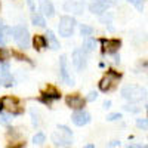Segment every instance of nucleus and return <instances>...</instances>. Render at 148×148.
Listing matches in <instances>:
<instances>
[{
	"label": "nucleus",
	"mask_w": 148,
	"mask_h": 148,
	"mask_svg": "<svg viewBox=\"0 0 148 148\" xmlns=\"http://www.w3.org/2000/svg\"><path fill=\"white\" fill-rule=\"evenodd\" d=\"M98 98V93L96 92H90L89 95H88V98H86V101H95Z\"/></svg>",
	"instance_id": "nucleus-29"
},
{
	"label": "nucleus",
	"mask_w": 148,
	"mask_h": 148,
	"mask_svg": "<svg viewBox=\"0 0 148 148\" xmlns=\"http://www.w3.org/2000/svg\"><path fill=\"white\" fill-rule=\"evenodd\" d=\"M110 105H111V102H110V101H105V102H104V108H108Z\"/></svg>",
	"instance_id": "nucleus-33"
},
{
	"label": "nucleus",
	"mask_w": 148,
	"mask_h": 148,
	"mask_svg": "<svg viewBox=\"0 0 148 148\" xmlns=\"http://www.w3.org/2000/svg\"><path fill=\"white\" fill-rule=\"evenodd\" d=\"M2 108H3V107H2V104H0V113H2Z\"/></svg>",
	"instance_id": "nucleus-37"
},
{
	"label": "nucleus",
	"mask_w": 148,
	"mask_h": 148,
	"mask_svg": "<svg viewBox=\"0 0 148 148\" xmlns=\"http://www.w3.org/2000/svg\"><path fill=\"white\" fill-rule=\"evenodd\" d=\"M121 119V114L120 113H111L107 116V120L108 121H114V120H120Z\"/></svg>",
	"instance_id": "nucleus-27"
},
{
	"label": "nucleus",
	"mask_w": 148,
	"mask_h": 148,
	"mask_svg": "<svg viewBox=\"0 0 148 148\" xmlns=\"http://www.w3.org/2000/svg\"><path fill=\"white\" fill-rule=\"evenodd\" d=\"M12 53H14L15 56H18V58H19L21 61H28V62H30V59H28L27 56H22V55H21V53H18V52H12Z\"/></svg>",
	"instance_id": "nucleus-30"
},
{
	"label": "nucleus",
	"mask_w": 148,
	"mask_h": 148,
	"mask_svg": "<svg viewBox=\"0 0 148 148\" xmlns=\"http://www.w3.org/2000/svg\"><path fill=\"white\" fill-rule=\"evenodd\" d=\"M116 145H120V142L119 141H113V142L110 144V147H116Z\"/></svg>",
	"instance_id": "nucleus-32"
},
{
	"label": "nucleus",
	"mask_w": 148,
	"mask_h": 148,
	"mask_svg": "<svg viewBox=\"0 0 148 148\" xmlns=\"http://www.w3.org/2000/svg\"><path fill=\"white\" fill-rule=\"evenodd\" d=\"M129 148H144V145H141V144H130Z\"/></svg>",
	"instance_id": "nucleus-31"
},
{
	"label": "nucleus",
	"mask_w": 148,
	"mask_h": 148,
	"mask_svg": "<svg viewBox=\"0 0 148 148\" xmlns=\"http://www.w3.org/2000/svg\"><path fill=\"white\" fill-rule=\"evenodd\" d=\"M33 45H34V47L37 49V51H42L43 47H46L47 46V42H46V37L45 36H34V39H33Z\"/></svg>",
	"instance_id": "nucleus-19"
},
{
	"label": "nucleus",
	"mask_w": 148,
	"mask_h": 148,
	"mask_svg": "<svg viewBox=\"0 0 148 148\" xmlns=\"http://www.w3.org/2000/svg\"><path fill=\"white\" fill-rule=\"evenodd\" d=\"M96 46V40L95 39H90V37H86L84 42H83V51L84 52H92Z\"/></svg>",
	"instance_id": "nucleus-20"
},
{
	"label": "nucleus",
	"mask_w": 148,
	"mask_h": 148,
	"mask_svg": "<svg viewBox=\"0 0 148 148\" xmlns=\"http://www.w3.org/2000/svg\"><path fill=\"white\" fill-rule=\"evenodd\" d=\"M0 25H2V24H0Z\"/></svg>",
	"instance_id": "nucleus-38"
},
{
	"label": "nucleus",
	"mask_w": 148,
	"mask_h": 148,
	"mask_svg": "<svg viewBox=\"0 0 148 148\" xmlns=\"http://www.w3.org/2000/svg\"><path fill=\"white\" fill-rule=\"evenodd\" d=\"M120 74L119 73H116L114 70H110V71H107V74L101 79V82H99V90H102V92H108V90H111L116 86V83L120 80Z\"/></svg>",
	"instance_id": "nucleus-4"
},
{
	"label": "nucleus",
	"mask_w": 148,
	"mask_h": 148,
	"mask_svg": "<svg viewBox=\"0 0 148 148\" xmlns=\"http://www.w3.org/2000/svg\"><path fill=\"white\" fill-rule=\"evenodd\" d=\"M144 89L141 86H136V84H126L125 88L121 89V95L125 99L130 101V102H138L144 98Z\"/></svg>",
	"instance_id": "nucleus-2"
},
{
	"label": "nucleus",
	"mask_w": 148,
	"mask_h": 148,
	"mask_svg": "<svg viewBox=\"0 0 148 148\" xmlns=\"http://www.w3.org/2000/svg\"><path fill=\"white\" fill-rule=\"evenodd\" d=\"M64 9L67 12H71V14L80 15L84 10V3L82 2V0H67L65 5H64Z\"/></svg>",
	"instance_id": "nucleus-11"
},
{
	"label": "nucleus",
	"mask_w": 148,
	"mask_h": 148,
	"mask_svg": "<svg viewBox=\"0 0 148 148\" xmlns=\"http://www.w3.org/2000/svg\"><path fill=\"white\" fill-rule=\"evenodd\" d=\"M59 98H61V95H59V92H58V90H55L53 88H49V89H47V92H45V93L42 95L40 99H42L45 104H51V101H52V99H59Z\"/></svg>",
	"instance_id": "nucleus-16"
},
{
	"label": "nucleus",
	"mask_w": 148,
	"mask_h": 148,
	"mask_svg": "<svg viewBox=\"0 0 148 148\" xmlns=\"http://www.w3.org/2000/svg\"><path fill=\"white\" fill-rule=\"evenodd\" d=\"M0 104H2V107L6 108L10 114H21L24 111L19 101L16 99V98H12V96H5L3 99L0 101Z\"/></svg>",
	"instance_id": "nucleus-6"
},
{
	"label": "nucleus",
	"mask_w": 148,
	"mask_h": 148,
	"mask_svg": "<svg viewBox=\"0 0 148 148\" xmlns=\"http://www.w3.org/2000/svg\"><path fill=\"white\" fill-rule=\"evenodd\" d=\"M46 42L51 45V49H53V51H58V49H59V42H58L56 36L53 34L52 30H47V33H46Z\"/></svg>",
	"instance_id": "nucleus-17"
},
{
	"label": "nucleus",
	"mask_w": 148,
	"mask_h": 148,
	"mask_svg": "<svg viewBox=\"0 0 148 148\" xmlns=\"http://www.w3.org/2000/svg\"><path fill=\"white\" fill-rule=\"evenodd\" d=\"M136 126H138L139 129H142V130H147V127H148L147 119H138V120H136Z\"/></svg>",
	"instance_id": "nucleus-26"
},
{
	"label": "nucleus",
	"mask_w": 148,
	"mask_h": 148,
	"mask_svg": "<svg viewBox=\"0 0 148 148\" xmlns=\"http://www.w3.org/2000/svg\"><path fill=\"white\" fill-rule=\"evenodd\" d=\"M12 36L21 49H28L30 46V33L24 25H16L12 28Z\"/></svg>",
	"instance_id": "nucleus-3"
},
{
	"label": "nucleus",
	"mask_w": 148,
	"mask_h": 148,
	"mask_svg": "<svg viewBox=\"0 0 148 148\" xmlns=\"http://www.w3.org/2000/svg\"><path fill=\"white\" fill-rule=\"evenodd\" d=\"M10 52L6 47H0V62H6V59H9Z\"/></svg>",
	"instance_id": "nucleus-22"
},
{
	"label": "nucleus",
	"mask_w": 148,
	"mask_h": 148,
	"mask_svg": "<svg viewBox=\"0 0 148 148\" xmlns=\"http://www.w3.org/2000/svg\"><path fill=\"white\" fill-rule=\"evenodd\" d=\"M74 25H76V21H74L73 16H62L59 19V24H58V31L62 37H70L74 31Z\"/></svg>",
	"instance_id": "nucleus-5"
},
{
	"label": "nucleus",
	"mask_w": 148,
	"mask_h": 148,
	"mask_svg": "<svg viewBox=\"0 0 148 148\" xmlns=\"http://www.w3.org/2000/svg\"><path fill=\"white\" fill-rule=\"evenodd\" d=\"M12 37V28L10 27H2L0 25V45H5Z\"/></svg>",
	"instance_id": "nucleus-18"
},
{
	"label": "nucleus",
	"mask_w": 148,
	"mask_h": 148,
	"mask_svg": "<svg viewBox=\"0 0 148 148\" xmlns=\"http://www.w3.org/2000/svg\"><path fill=\"white\" fill-rule=\"evenodd\" d=\"M33 2H34V0H27V3H28L30 8H33Z\"/></svg>",
	"instance_id": "nucleus-35"
},
{
	"label": "nucleus",
	"mask_w": 148,
	"mask_h": 148,
	"mask_svg": "<svg viewBox=\"0 0 148 148\" xmlns=\"http://www.w3.org/2000/svg\"><path fill=\"white\" fill-rule=\"evenodd\" d=\"M127 2H129L130 5H133L138 10H141V12L144 10V6H145V2H144V0H127Z\"/></svg>",
	"instance_id": "nucleus-23"
},
{
	"label": "nucleus",
	"mask_w": 148,
	"mask_h": 148,
	"mask_svg": "<svg viewBox=\"0 0 148 148\" xmlns=\"http://www.w3.org/2000/svg\"><path fill=\"white\" fill-rule=\"evenodd\" d=\"M0 120H2V123H3V125H8V123H9V120H10V117H9L8 114H0Z\"/></svg>",
	"instance_id": "nucleus-28"
},
{
	"label": "nucleus",
	"mask_w": 148,
	"mask_h": 148,
	"mask_svg": "<svg viewBox=\"0 0 148 148\" xmlns=\"http://www.w3.org/2000/svg\"><path fill=\"white\" fill-rule=\"evenodd\" d=\"M59 67H61V77L67 84H73V79L70 76V71H68V59L67 55H62L59 59Z\"/></svg>",
	"instance_id": "nucleus-12"
},
{
	"label": "nucleus",
	"mask_w": 148,
	"mask_h": 148,
	"mask_svg": "<svg viewBox=\"0 0 148 148\" xmlns=\"http://www.w3.org/2000/svg\"><path fill=\"white\" fill-rule=\"evenodd\" d=\"M101 43H102L104 53H116L120 49V46H121V42L117 40V39H107V40L102 39Z\"/></svg>",
	"instance_id": "nucleus-9"
},
{
	"label": "nucleus",
	"mask_w": 148,
	"mask_h": 148,
	"mask_svg": "<svg viewBox=\"0 0 148 148\" xmlns=\"http://www.w3.org/2000/svg\"><path fill=\"white\" fill-rule=\"evenodd\" d=\"M110 8V3L105 2V0H95V2L89 6V10L92 12V14H104V12Z\"/></svg>",
	"instance_id": "nucleus-14"
},
{
	"label": "nucleus",
	"mask_w": 148,
	"mask_h": 148,
	"mask_svg": "<svg viewBox=\"0 0 148 148\" xmlns=\"http://www.w3.org/2000/svg\"><path fill=\"white\" fill-rule=\"evenodd\" d=\"M83 148H95V145H92V144H88V145H84Z\"/></svg>",
	"instance_id": "nucleus-34"
},
{
	"label": "nucleus",
	"mask_w": 148,
	"mask_h": 148,
	"mask_svg": "<svg viewBox=\"0 0 148 148\" xmlns=\"http://www.w3.org/2000/svg\"><path fill=\"white\" fill-rule=\"evenodd\" d=\"M80 33H82V36H90L92 33H93V28L92 27H89V25H83L80 27Z\"/></svg>",
	"instance_id": "nucleus-25"
},
{
	"label": "nucleus",
	"mask_w": 148,
	"mask_h": 148,
	"mask_svg": "<svg viewBox=\"0 0 148 148\" xmlns=\"http://www.w3.org/2000/svg\"><path fill=\"white\" fill-rule=\"evenodd\" d=\"M71 120H73V123L76 126H84V125H88V123L90 121V114L88 113V111H84V110H79V111H76V113L71 116Z\"/></svg>",
	"instance_id": "nucleus-10"
},
{
	"label": "nucleus",
	"mask_w": 148,
	"mask_h": 148,
	"mask_svg": "<svg viewBox=\"0 0 148 148\" xmlns=\"http://www.w3.org/2000/svg\"><path fill=\"white\" fill-rule=\"evenodd\" d=\"M52 142L55 145L68 147L73 142V133L67 126H58V130L52 133Z\"/></svg>",
	"instance_id": "nucleus-1"
},
{
	"label": "nucleus",
	"mask_w": 148,
	"mask_h": 148,
	"mask_svg": "<svg viewBox=\"0 0 148 148\" xmlns=\"http://www.w3.org/2000/svg\"><path fill=\"white\" fill-rule=\"evenodd\" d=\"M31 21H33L34 25H37V27H45L46 25V21H45V18L40 14H34L31 16Z\"/></svg>",
	"instance_id": "nucleus-21"
},
{
	"label": "nucleus",
	"mask_w": 148,
	"mask_h": 148,
	"mask_svg": "<svg viewBox=\"0 0 148 148\" xmlns=\"http://www.w3.org/2000/svg\"><path fill=\"white\" fill-rule=\"evenodd\" d=\"M45 139H46V136L42 133V132H39V133H36L34 136H33V142L34 144H37V145H40V144H43L45 142Z\"/></svg>",
	"instance_id": "nucleus-24"
},
{
	"label": "nucleus",
	"mask_w": 148,
	"mask_h": 148,
	"mask_svg": "<svg viewBox=\"0 0 148 148\" xmlns=\"http://www.w3.org/2000/svg\"><path fill=\"white\" fill-rule=\"evenodd\" d=\"M40 10L43 12V15H46L49 18L55 15V8L51 0H40Z\"/></svg>",
	"instance_id": "nucleus-15"
},
{
	"label": "nucleus",
	"mask_w": 148,
	"mask_h": 148,
	"mask_svg": "<svg viewBox=\"0 0 148 148\" xmlns=\"http://www.w3.org/2000/svg\"><path fill=\"white\" fill-rule=\"evenodd\" d=\"M65 102H67V105H68L70 108H73V110H83L86 99H83V98L79 96V95H68V96L65 98Z\"/></svg>",
	"instance_id": "nucleus-13"
},
{
	"label": "nucleus",
	"mask_w": 148,
	"mask_h": 148,
	"mask_svg": "<svg viewBox=\"0 0 148 148\" xmlns=\"http://www.w3.org/2000/svg\"><path fill=\"white\" fill-rule=\"evenodd\" d=\"M0 83L3 86H6V88H10V86L14 84V79L10 76L8 62H0Z\"/></svg>",
	"instance_id": "nucleus-8"
},
{
	"label": "nucleus",
	"mask_w": 148,
	"mask_h": 148,
	"mask_svg": "<svg viewBox=\"0 0 148 148\" xmlns=\"http://www.w3.org/2000/svg\"><path fill=\"white\" fill-rule=\"evenodd\" d=\"M73 64L76 67V70L82 71L86 68V64H88V56H86V52L83 49H76L73 52Z\"/></svg>",
	"instance_id": "nucleus-7"
},
{
	"label": "nucleus",
	"mask_w": 148,
	"mask_h": 148,
	"mask_svg": "<svg viewBox=\"0 0 148 148\" xmlns=\"http://www.w3.org/2000/svg\"><path fill=\"white\" fill-rule=\"evenodd\" d=\"M12 148H22V145H18V147H12Z\"/></svg>",
	"instance_id": "nucleus-36"
}]
</instances>
